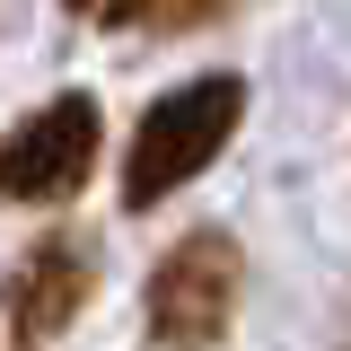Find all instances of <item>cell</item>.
I'll return each instance as SVG.
<instances>
[{
  "label": "cell",
  "instance_id": "obj_6",
  "mask_svg": "<svg viewBox=\"0 0 351 351\" xmlns=\"http://www.w3.org/2000/svg\"><path fill=\"white\" fill-rule=\"evenodd\" d=\"M71 9H106V0H71Z\"/></svg>",
  "mask_w": 351,
  "mask_h": 351
},
{
  "label": "cell",
  "instance_id": "obj_3",
  "mask_svg": "<svg viewBox=\"0 0 351 351\" xmlns=\"http://www.w3.org/2000/svg\"><path fill=\"white\" fill-rule=\"evenodd\" d=\"M97 132H106V114H97V97H53V106H36L27 123L0 141V202H71L88 184V167H97Z\"/></svg>",
  "mask_w": 351,
  "mask_h": 351
},
{
  "label": "cell",
  "instance_id": "obj_4",
  "mask_svg": "<svg viewBox=\"0 0 351 351\" xmlns=\"http://www.w3.org/2000/svg\"><path fill=\"white\" fill-rule=\"evenodd\" d=\"M88 290H97V255L80 237H44L36 255L18 263V281H9V334L18 343H53L88 307Z\"/></svg>",
  "mask_w": 351,
  "mask_h": 351
},
{
  "label": "cell",
  "instance_id": "obj_1",
  "mask_svg": "<svg viewBox=\"0 0 351 351\" xmlns=\"http://www.w3.org/2000/svg\"><path fill=\"white\" fill-rule=\"evenodd\" d=\"M237 114H246V80H228V71L158 97L141 114V132H132V158H123V211H149V202H167L176 184H193L228 149Z\"/></svg>",
  "mask_w": 351,
  "mask_h": 351
},
{
  "label": "cell",
  "instance_id": "obj_2",
  "mask_svg": "<svg viewBox=\"0 0 351 351\" xmlns=\"http://www.w3.org/2000/svg\"><path fill=\"white\" fill-rule=\"evenodd\" d=\"M237 281H246V255L228 228H193L176 237L158 272H149V299H141V325L158 351H211L228 325H237Z\"/></svg>",
  "mask_w": 351,
  "mask_h": 351
},
{
  "label": "cell",
  "instance_id": "obj_5",
  "mask_svg": "<svg viewBox=\"0 0 351 351\" xmlns=\"http://www.w3.org/2000/svg\"><path fill=\"white\" fill-rule=\"evenodd\" d=\"M219 9H237V0H106L97 18H106V27H149V36H176V27H211Z\"/></svg>",
  "mask_w": 351,
  "mask_h": 351
}]
</instances>
